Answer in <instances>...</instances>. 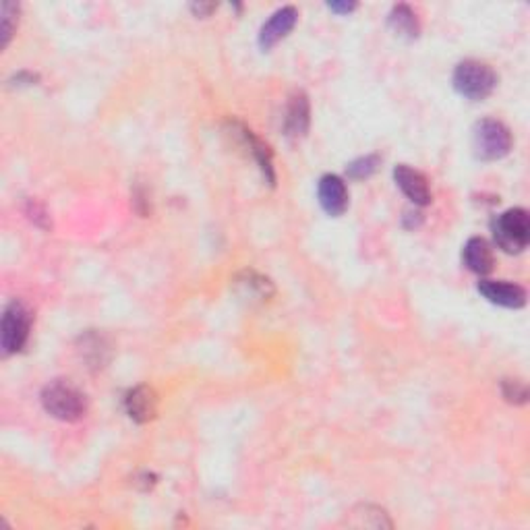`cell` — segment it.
<instances>
[{"mask_svg":"<svg viewBox=\"0 0 530 530\" xmlns=\"http://www.w3.org/2000/svg\"><path fill=\"white\" fill-rule=\"evenodd\" d=\"M462 260L464 265L478 276L489 274V271L493 269V251H491L489 243L481 236L468 238V243L464 244Z\"/></svg>","mask_w":530,"mask_h":530,"instance_id":"obj_13","label":"cell"},{"mask_svg":"<svg viewBox=\"0 0 530 530\" xmlns=\"http://www.w3.org/2000/svg\"><path fill=\"white\" fill-rule=\"evenodd\" d=\"M318 195H319L321 208L326 210V213H329V216L338 218L348 208L346 183L340 177H335V174H326V177H321Z\"/></svg>","mask_w":530,"mask_h":530,"instance_id":"obj_8","label":"cell"},{"mask_svg":"<svg viewBox=\"0 0 530 530\" xmlns=\"http://www.w3.org/2000/svg\"><path fill=\"white\" fill-rule=\"evenodd\" d=\"M393 180H396L400 191H402L415 205L431 203V189L423 172H418L415 168L406 164H400L393 168Z\"/></svg>","mask_w":530,"mask_h":530,"instance_id":"obj_7","label":"cell"},{"mask_svg":"<svg viewBox=\"0 0 530 530\" xmlns=\"http://www.w3.org/2000/svg\"><path fill=\"white\" fill-rule=\"evenodd\" d=\"M309 116H311V110H309L307 95L302 92H296L288 102L286 120H284V127H286V135L290 139L305 137L309 128Z\"/></svg>","mask_w":530,"mask_h":530,"instance_id":"obj_12","label":"cell"},{"mask_svg":"<svg viewBox=\"0 0 530 530\" xmlns=\"http://www.w3.org/2000/svg\"><path fill=\"white\" fill-rule=\"evenodd\" d=\"M493 228L495 243L506 253H522L528 247L530 241V218L528 211L522 208H514L503 211L491 224Z\"/></svg>","mask_w":530,"mask_h":530,"instance_id":"obj_2","label":"cell"},{"mask_svg":"<svg viewBox=\"0 0 530 530\" xmlns=\"http://www.w3.org/2000/svg\"><path fill=\"white\" fill-rule=\"evenodd\" d=\"M329 9L335 12H342V15H348V12H352L354 9H357V4L354 3H329Z\"/></svg>","mask_w":530,"mask_h":530,"instance_id":"obj_19","label":"cell"},{"mask_svg":"<svg viewBox=\"0 0 530 530\" xmlns=\"http://www.w3.org/2000/svg\"><path fill=\"white\" fill-rule=\"evenodd\" d=\"M42 404L48 415L64 423L79 421L87 412L86 393L79 387L69 384V381H53V384L44 387Z\"/></svg>","mask_w":530,"mask_h":530,"instance_id":"obj_1","label":"cell"},{"mask_svg":"<svg viewBox=\"0 0 530 530\" xmlns=\"http://www.w3.org/2000/svg\"><path fill=\"white\" fill-rule=\"evenodd\" d=\"M497 75L489 64L478 61H464L454 70L456 92L468 100H484L493 94Z\"/></svg>","mask_w":530,"mask_h":530,"instance_id":"obj_3","label":"cell"},{"mask_svg":"<svg viewBox=\"0 0 530 530\" xmlns=\"http://www.w3.org/2000/svg\"><path fill=\"white\" fill-rule=\"evenodd\" d=\"M296 19H299V12H296L294 6H282L280 11H276L260 31V46L263 50L276 46L277 42L284 40L293 31Z\"/></svg>","mask_w":530,"mask_h":530,"instance_id":"obj_9","label":"cell"},{"mask_svg":"<svg viewBox=\"0 0 530 530\" xmlns=\"http://www.w3.org/2000/svg\"><path fill=\"white\" fill-rule=\"evenodd\" d=\"M377 166H379V158L377 156L359 158V160H354L351 166H348V177H351V178H367V177H371L375 170H377Z\"/></svg>","mask_w":530,"mask_h":530,"instance_id":"obj_18","label":"cell"},{"mask_svg":"<svg viewBox=\"0 0 530 530\" xmlns=\"http://www.w3.org/2000/svg\"><path fill=\"white\" fill-rule=\"evenodd\" d=\"M478 293L493 305L506 309H520L526 305V290L512 282L501 280H481L478 282Z\"/></svg>","mask_w":530,"mask_h":530,"instance_id":"obj_6","label":"cell"},{"mask_svg":"<svg viewBox=\"0 0 530 530\" xmlns=\"http://www.w3.org/2000/svg\"><path fill=\"white\" fill-rule=\"evenodd\" d=\"M390 28L396 31L400 37H406V40H415L421 31V25H418V19L415 12H412L410 6L398 4L393 6L390 15Z\"/></svg>","mask_w":530,"mask_h":530,"instance_id":"obj_14","label":"cell"},{"mask_svg":"<svg viewBox=\"0 0 530 530\" xmlns=\"http://www.w3.org/2000/svg\"><path fill=\"white\" fill-rule=\"evenodd\" d=\"M127 415L135 423H150L158 412V396L150 385H137L125 398Z\"/></svg>","mask_w":530,"mask_h":530,"instance_id":"obj_11","label":"cell"},{"mask_svg":"<svg viewBox=\"0 0 530 530\" xmlns=\"http://www.w3.org/2000/svg\"><path fill=\"white\" fill-rule=\"evenodd\" d=\"M238 299L247 302H265L274 296V284L257 271H241L232 282Z\"/></svg>","mask_w":530,"mask_h":530,"instance_id":"obj_10","label":"cell"},{"mask_svg":"<svg viewBox=\"0 0 530 530\" xmlns=\"http://www.w3.org/2000/svg\"><path fill=\"white\" fill-rule=\"evenodd\" d=\"M348 525L357 528H392V520L381 508L375 506H360L352 512V518Z\"/></svg>","mask_w":530,"mask_h":530,"instance_id":"obj_15","label":"cell"},{"mask_svg":"<svg viewBox=\"0 0 530 530\" xmlns=\"http://www.w3.org/2000/svg\"><path fill=\"white\" fill-rule=\"evenodd\" d=\"M191 9H193V12H195L197 17H208L210 12H211L213 9H216V4H193Z\"/></svg>","mask_w":530,"mask_h":530,"instance_id":"obj_20","label":"cell"},{"mask_svg":"<svg viewBox=\"0 0 530 530\" xmlns=\"http://www.w3.org/2000/svg\"><path fill=\"white\" fill-rule=\"evenodd\" d=\"M473 147L481 160H501L512 150V133L501 120L484 119L475 125Z\"/></svg>","mask_w":530,"mask_h":530,"instance_id":"obj_4","label":"cell"},{"mask_svg":"<svg viewBox=\"0 0 530 530\" xmlns=\"http://www.w3.org/2000/svg\"><path fill=\"white\" fill-rule=\"evenodd\" d=\"M31 327V318L29 311L25 309L21 302H11L9 307L4 309L3 315V326H0V342H3L4 354H15L21 351L28 342Z\"/></svg>","mask_w":530,"mask_h":530,"instance_id":"obj_5","label":"cell"},{"mask_svg":"<svg viewBox=\"0 0 530 530\" xmlns=\"http://www.w3.org/2000/svg\"><path fill=\"white\" fill-rule=\"evenodd\" d=\"M503 390V398L512 404H525L528 398V390L525 385V381L520 379H506L501 385Z\"/></svg>","mask_w":530,"mask_h":530,"instance_id":"obj_17","label":"cell"},{"mask_svg":"<svg viewBox=\"0 0 530 530\" xmlns=\"http://www.w3.org/2000/svg\"><path fill=\"white\" fill-rule=\"evenodd\" d=\"M0 15H3V25H0V34H3V48H6L9 46L12 34H15V29H17L19 4L4 3L3 9H0Z\"/></svg>","mask_w":530,"mask_h":530,"instance_id":"obj_16","label":"cell"}]
</instances>
